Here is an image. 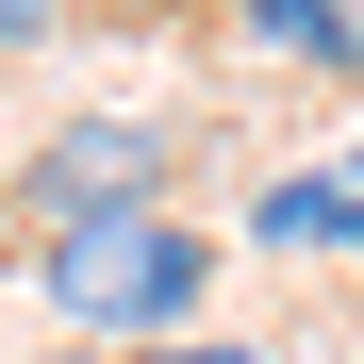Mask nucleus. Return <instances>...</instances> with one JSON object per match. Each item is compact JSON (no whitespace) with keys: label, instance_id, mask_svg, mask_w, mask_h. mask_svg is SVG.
Returning <instances> with one entry per match:
<instances>
[{"label":"nucleus","instance_id":"nucleus-1","mask_svg":"<svg viewBox=\"0 0 364 364\" xmlns=\"http://www.w3.org/2000/svg\"><path fill=\"white\" fill-rule=\"evenodd\" d=\"M215 232L199 215H83V232H33V298L67 331H100V348H182L199 331V298H215Z\"/></svg>","mask_w":364,"mask_h":364},{"label":"nucleus","instance_id":"nucleus-2","mask_svg":"<svg viewBox=\"0 0 364 364\" xmlns=\"http://www.w3.org/2000/svg\"><path fill=\"white\" fill-rule=\"evenodd\" d=\"M182 166H199V116L100 100V116H67V133L17 149V215H33V232H83V215H182Z\"/></svg>","mask_w":364,"mask_h":364},{"label":"nucleus","instance_id":"nucleus-3","mask_svg":"<svg viewBox=\"0 0 364 364\" xmlns=\"http://www.w3.org/2000/svg\"><path fill=\"white\" fill-rule=\"evenodd\" d=\"M232 33L298 83H364V0H232Z\"/></svg>","mask_w":364,"mask_h":364},{"label":"nucleus","instance_id":"nucleus-4","mask_svg":"<svg viewBox=\"0 0 364 364\" xmlns=\"http://www.w3.org/2000/svg\"><path fill=\"white\" fill-rule=\"evenodd\" d=\"M249 249H331V265H364V182H348V166H282L265 199H249Z\"/></svg>","mask_w":364,"mask_h":364},{"label":"nucleus","instance_id":"nucleus-5","mask_svg":"<svg viewBox=\"0 0 364 364\" xmlns=\"http://www.w3.org/2000/svg\"><path fill=\"white\" fill-rule=\"evenodd\" d=\"M116 364H265V348H232V331H182V348H116Z\"/></svg>","mask_w":364,"mask_h":364},{"label":"nucleus","instance_id":"nucleus-6","mask_svg":"<svg viewBox=\"0 0 364 364\" xmlns=\"http://www.w3.org/2000/svg\"><path fill=\"white\" fill-rule=\"evenodd\" d=\"M33 33H67V0H0V50H33Z\"/></svg>","mask_w":364,"mask_h":364}]
</instances>
